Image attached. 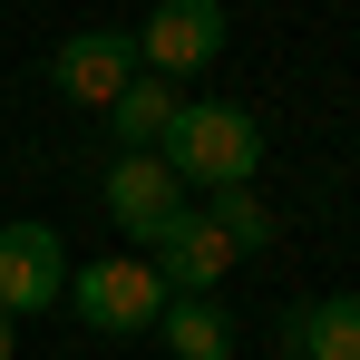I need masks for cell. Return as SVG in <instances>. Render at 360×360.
Segmentation results:
<instances>
[{
    "mask_svg": "<svg viewBox=\"0 0 360 360\" xmlns=\"http://www.w3.org/2000/svg\"><path fill=\"white\" fill-rule=\"evenodd\" d=\"M10 341H20V321H10V311H0V360H10Z\"/></svg>",
    "mask_w": 360,
    "mask_h": 360,
    "instance_id": "7c38bea8",
    "label": "cell"
},
{
    "mask_svg": "<svg viewBox=\"0 0 360 360\" xmlns=\"http://www.w3.org/2000/svg\"><path fill=\"white\" fill-rule=\"evenodd\" d=\"M68 302H78V321L88 331H156V311H166V273L146 263V253H98L88 273H68Z\"/></svg>",
    "mask_w": 360,
    "mask_h": 360,
    "instance_id": "7a4b0ae2",
    "label": "cell"
},
{
    "mask_svg": "<svg viewBox=\"0 0 360 360\" xmlns=\"http://www.w3.org/2000/svg\"><path fill=\"white\" fill-rule=\"evenodd\" d=\"M98 195H108V214H117V234H156V224H166V214L185 205V176L166 166V156H117Z\"/></svg>",
    "mask_w": 360,
    "mask_h": 360,
    "instance_id": "52a82bcc",
    "label": "cell"
},
{
    "mask_svg": "<svg viewBox=\"0 0 360 360\" xmlns=\"http://www.w3.org/2000/svg\"><path fill=\"white\" fill-rule=\"evenodd\" d=\"M136 68H146V59H136V39H127V30H78V39H59L49 78H59V98H78V108H108Z\"/></svg>",
    "mask_w": 360,
    "mask_h": 360,
    "instance_id": "8992f818",
    "label": "cell"
},
{
    "mask_svg": "<svg viewBox=\"0 0 360 360\" xmlns=\"http://www.w3.org/2000/svg\"><path fill=\"white\" fill-rule=\"evenodd\" d=\"M156 156H166L185 185H253V166H263V127H253V108H234V98H185Z\"/></svg>",
    "mask_w": 360,
    "mask_h": 360,
    "instance_id": "6da1fadb",
    "label": "cell"
},
{
    "mask_svg": "<svg viewBox=\"0 0 360 360\" xmlns=\"http://www.w3.org/2000/svg\"><path fill=\"white\" fill-rule=\"evenodd\" d=\"M68 292V263H59V234L49 224H0V311H49Z\"/></svg>",
    "mask_w": 360,
    "mask_h": 360,
    "instance_id": "5b68a950",
    "label": "cell"
},
{
    "mask_svg": "<svg viewBox=\"0 0 360 360\" xmlns=\"http://www.w3.org/2000/svg\"><path fill=\"white\" fill-rule=\"evenodd\" d=\"M205 214L224 224L234 253H263V243H273V214H263V195H253V185H214V205H205Z\"/></svg>",
    "mask_w": 360,
    "mask_h": 360,
    "instance_id": "8fae6325",
    "label": "cell"
},
{
    "mask_svg": "<svg viewBox=\"0 0 360 360\" xmlns=\"http://www.w3.org/2000/svg\"><path fill=\"white\" fill-rule=\"evenodd\" d=\"M292 360H360V292H321L283 321Z\"/></svg>",
    "mask_w": 360,
    "mask_h": 360,
    "instance_id": "9c48e42d",
    "label": "cell"
},
{
    "mask_svg": "<svg viewBox=\"0 0 360 360\" xmlns=\"http://www.w3.org/2000/svg\"><path fill=\"white\" fill-rule=\"evenodd\" d=\"M176 78H156V68H136V78H127L117 98H108V127H117V146L127 156H156V146H166V127H176Z\"/></svg>",
    "mask_w": 360,
    "mask_h": 360,
    "instance_id": "ba28073f",
    "label": "cell"
},
{
    "mask_svg": "<svg viewBox=\"0 0 360 360\" xmlns=\"http://www.w3.org/2000/svg\"><path fill=\"white\" fill-rule=\"evenodd\" d=\"M146 263L166 273V292H214V283L234 273V243H224V224H214V214L176 205V214L146 234Z\"/></svg>",
    "mask_w": 360,
    "mask_h": 360,
    "instance_id": "277c9868",
    "label": "cell"
},
{
    "mask_svg": "<svg viewBox=\"0 0 360 360\" xmlns=\"http://www.w3.org/2000/svg\"><path fill=\"white\" fill-rule=\"evenodd\" d=\"M136 59L156 78H195L224 59V0H156V20L136 30Z\"/></svg>",
    "mask_w": 360,
    "mask_h": 360,
    "instance_id": "3957f363",
    "label": "cell"
},
{
    "mask_svg": "<svg viewBox=\"0 0 360 360\" xmlns=\"http://www.w3.org/2000/svg\"><path fill=\"white\" fill-rule=\"evenodd\" d=\"M156 331H166V351H176V360H224V351H234V321H224V302H214V292H166Z\"/></svg>",
    "mask_w": 360,
    "mask_h": 360,
    "instance_id": "30bf717a",
    "label": "cell"
}]
</instances>
